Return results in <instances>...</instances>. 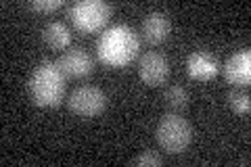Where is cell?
I'll return each mask as SVG.
<instances>
[{
  "label": "cell",
  "mask_w": 251,
  "mask_h": 167,
  "mask_svg": "<svg viewBox=\"0 0 251 167\" xmlns=\"http://www.w3.org/2000/svg\"><path fill=\"white\" fill-rule=\"evenodd\" d=\"M111 4L103 2V0H82V2H74L67 6V17L72 25L84 36L105 29L111 21Z\"/></svg>",
  "instance_id": "3957f363"
},
{
  "label": "cell",
  "mask_w": 251,
  "mask_h": 167,
  "mask_svg": "<svg viewBox=\"0 0 251 167\" xmlns=\"http://www.w3.org/2000/svg\"><path fill=\"white\" fill-rule=\"evenodd\" d=\"M193 125L178 113H168L159 119L155 128V138L159 146L170 155H178L193 142Z\"/></svg>",
  "instance_id": "277c9868"
},
{
  "label": "cell",
  "mask_w": 251,
  "mask_h": 167,
  "mask_svg": "<svg viewBox=\"0 0 251 167\" xmlns=\"http://www.w3.org/2000/svg\"><path fill=\"white\" fill-rule=\"evenodd\" d=\"M138 77L147 86H161L170 77V61L166 54L149 50L138 61Z\"/></svg>",
  "instance_id": "8992f818"
},
{
  "label": "cell",
  "mask_w": 251,
  "mask_h": 167,
  "mask_svg": "<svg viewBox=\"0 0 251 167\" xmlns=\"http://www.w3.org/2000/svg\"><path fill=\"white\" fill-rule=\"evenodd\" d=\"M132 163H134V165H143V167H157V165L163 163V157L159 155V150L145 148V150H140L134 159H132Z\"/></svg>",
  "instance_id": "5bb4252c"
},
{
  "label": "cell",
  "mask_w": 251,
  "mask_h": 167,
  "mask_svg": "<svg viewBox=\"0 0 251 167\" xmlns=\"http://www.w3.org/2000/svg\"><path fill=\"white\" fill-rule=\"evenodd\" d=\"M65 73L59 63L42 61L29 75L27 92L38 107H59L65 96Z\"/></svg>",
  "instance_id": "7a4b0ae2"
},
{
  "label": "cell",
  "mask_w": 251,
  "mask_h": 167,
  "mask_svg": "<svg viewBox=\"0 0 251 167\" xmlns=\"http://www.w3.org/2000/svg\"><path fill=\"white\" fill-rule=\"evenodd\" d=\"M163 100H166L168 109L172 111V113H178V111H184L188 107V92L184 86H170V88L163 92Z\"/></svg>",
  "instance_id": "7c38bea8"
},
{
  "label": "cell",
  "mask_w": 251,
  "mask_h": 167,
  "mask_svg": "<svg viewBox=\"0 0 251 167\" xmlns=\"http://www.w3.org/2000/svg\"><path fill=\"white\" fill-rule=\"evenodd\" d=\"M59 65L65 77H88L94 71V59L86 48L74 46V48H67L61 54Z\"/></svg>",
  "instance_id": "52a82bcc"
},
{
  "label": "cell",
  "mask_w": 251,
  "mask_h": 167,
  "mask_svg": "<svg viewBox=\"0 0 251 167\" xmlns=\"http://www.w3.org/2000/svg\"><path fill=\"white\" fill-rule=\"evenodd\" d=\"M220 71V61L214 52L209 50H195L188 54L186 59V73L188 77L199 79V82H207L214 79Z\"/></svg>",
  "instance_id": "ba28073f"
},
{
  "label": "cell",
  "mask_w": 251,
  "mask_h": 167,
  "mask_svg": "<svg viewBox=\"0 0 251 167\" xmlns=\"http://www.w3.org/2000/svg\"><path fill=\"white\" fill-rule=\"evenodd\" d=\"M140 38L128 25H113L100 34L97 42L99 59L109 67H124L136 59Z\"/></svg>",
  "instance_id": "6da1fadb"
},
{
  "label": "cell",
  "mask_w": 251,
  "mask_h": 167,
  "mask_svg": "<svg viewBox=\"0 0 251 167\" xmlns=\"http://www.w3.org/2000/svg\"><path fill=\"white\" fill-rule=\"evenodd\" d=\"M67 107L74 115L82 117V119L99 117L107 109V94L100 90L99 86L86 84L72 92V96L67 100Z\"/></svg>",
  "instance_id": "5b68a950"
},
{
  "label": "cell",
  "mask_w": 251,
  "mask_h": 167,
  "mask_svg": "<svg viewBox=\"0 0 251 167\" xmlns=\"http://www.w3.org/2000/svg\"><path fill=\"white\" fill-rule=\"evenodd\" d=\"M42 38L54 50H65V48H69V44H72V31H69V27L61 21L46 23L44 29H42Z\"/></svg>",
  "instance_id": "8fae6325"
},
{
  "label": "cell",
  "mask_w": 251,
  "mask_h": 167,
  "mask_svg": "<svg viewBox=\"0 0 251 167\" xmlns=\"http://www.w3.org/2000/svg\"><path fill=\"white\" fill-rule=\"evenodd\" d=\"M226 82L234 88H245L251 82V52L247 48L237 50L224 65Z\"/></svg>",
  "instance_id": "9c48e42d"
},
{
  "label": "cell",
  "mask_w": 251,
  "mask_h": 167,
  "mask_svg": "<svg viewBox=\"0 0 251 167\" xmlns=\"http://www.w3.org/2000/svg\"><path fill=\"white\" fill-rule=\"evenodd\" d=\"M170 31H172L170 17L161 11L149 13L143 21V40L147 44H161L170 36Z\"/></svg>",
  "instance_id": "30bf717a"
},
{
  "label": "cell",
  "mask_w": 251,
  "mask_h": 167,
  "mask_svg": "<svg viewBox=\"0 0 251 167\" xmlns=\"http://www.w3.org/2000/svg\"><path fill=\"white\" fill-rule=\"evenodd\" d=\"M63 6V0H34L27 4V9L36 11V13H52Z\"/></svg>",
  "instance_id": "9a60e30c"
},
{
  "label": "cell",
  "mask_w": 251,
  "mask_h": 167,
  "mask_svg": "<svg viewBox=\"0 0 251 167\" xmlns=\"http://www.w3.org/2000/svg\"><path fill=\"white\" fill-rule=\"evenodd\" d=\"M226 100H228L230 109L234 111V113H239V115H247L249 109H251V98H249V94L243 88L230 90L228 96H226Z\"/></svg>",
  "instance_id": "4fadbf2b"
}]
</instances>
